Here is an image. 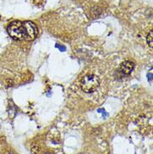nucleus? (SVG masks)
<instances>
[{"instance_id": "3", "label": "nucleus", "mask_w": 153, "mask_h": 154, "mask_svg": "<svg viewBox=\"0 0 153 154\" xmlns=\"http://www.w3.org/2000/svg\"><path fill=\"white\" fill-rule=\"evenodd\" d=\"M24 26V40H34L38 35V28L35 24L30 21H25L23 23Z\"/></svg>"}, {"instance_id": "7", "label": "nucleus", "mask_w": 153, "mask_h": 154, "mask_svg": "<svg viewBox=\"0 0 153 154\" xmlns=\"http://www.w3.org/2000/svg\"><path fill=\"white\" fill-rule=\"evenodd\" d=\"M56 47L57 48H59V50H61V51H65V48L64 47V46H61V45H56Z\"/></svg>"}, {"instance_id": "2", "label": "nucleus", "mask_w": 153, "mask_h": 154, "mask_svg": "<svg viewBox=\"0 0 153 154\" xmlns=\"http://www.w3.org/2000/svg\"><path fill=\"white\" fill-rule=\"evenodd\" d=\"M8 33L15 40H24V26L20 21H14L8 26Z\"/></svg>"}, {"instance_id": "5", "label": "nucleus", "mask_w": 153, "mask_h": 154, "mask_svg": "<svg viewBox=\"0 0 153 154\" xmlns=\"http://www.w3.org/2000/svg\"><path fill=\"white\" fill-rule=\"evenodd\" d=\"M152 30H151L148 34V35L147 37V44L151 48H152L153 45H152Z\"/></svg>"}, {"instance_id": "9", "label": "nucleus", "mask_w": 153, "mask_h": 154, "mask_svg": "<svg viewBox=\"0 0 153 154\" xmlns=\"http://www.w3.org/2000/svg\"><path fill=\"white\" fill-rule=\"evenodd\" d=\"M44 154H51V153H44Z\"/></svg>"}, {"instance_id": "4", "label": "nucleus", "mask_w": 153, "mask_h": 154, "mask_svg": "<svg viewBox=\"0 0 153 154\" xmlns=\"http://www.w3.org/2000/svg\"><path fill=\"white\" fill-rule=\"evenodd\" d=\"M134 68H135V64L132 61L126 60V61H124L121 64L120 67H119V71H121L123 75L129 76L133 71Z\"/></svg>"}, {"instance_id": "8", "label": "nucleus", "mask_w": 153, "mask_h": 154, "mask_svg": "<svg viewBox=\"0 0 153 154\" xmlns=\"http://www.w3.org/2000/svg\"><path fill=\"white\" fill-rule=\"evenodd\" d=\"M7 154H15L14 153H13V152H9V153H8Z\"/></svg>"}, {"instance_id": "6", "label": "nucleus", "mask_w": 153, "mask_h": 154, "mask_svg": "<svg viewBox=\"0 0 153 154\" xmlns=\"http://www.w3.org/2000/svg\"><path fill=\"white\" fill-rule=\"evenodd\" d=\"M31 152L33 154H39V148L37 145H33L31 148Z\"/></svg>"}, {"instance_id": "1", "label": "nucleus", "mask_w": 153, "mask_h": 154, "mask_svg": "<svg viewBox=\"0 0 153 154\" xmlns=\"http://www.w3.org/2000/svg\"><path fill=\"white\" fill-rule=\"evenodd\" d=\"M100 84L99 77L93 74H90L84 76L80 81V87L85 93H92L96 90Z\"/></svg>"}]
</instances>
